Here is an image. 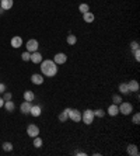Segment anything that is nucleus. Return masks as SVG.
Listing matches in <instances>:
<instances>
[{
	"mask_svg": "<svg viewBox=\"0 0 140 156\" xmlns=\"http://www.w3.org/2000/svg\"><path fill=\"white\" fill-rule=\"evenodd\" d=\"M6 90H7V89H6V84H4V83H0V93L3 94Z\"/></svg>",
	"mask_w": 140,
	"mask_h": 156,
	"instance_id": "nucleus-33",
	"label": "nucleus"
},
{
	"mask_svg": "<svg viewBox=\"0 0 140 156\" xmlns=\"http://www.w3.org/2000/svg\"><path fill=\"white\" fill-rule=\"evenodd\" d=\"M41 72L44 76H48V78H53L56 73H58V65L52 59H45V61L41 62Z\"/></svg>",
	"mask_w": 140,
	"mask_h": 156,
	"instance_id": "nucleus-1",
	"label": "nucleus"
},
{
	"mask_svg": "<svg viewBox=\"0 0 140 156\" xmlns=\"http://www.w3.org/2000/svg\"><path fill=\"white\" fill-rule=\"evenodd\" d=\"M23 45V38L21 37H13L11 38V46L13 48H20V46Z\"/></svg>",
	"mask_w": 140,
	"mask_h": 156,
	"instance_id": "nucleus-16",
	"label": "nucleus"
},
{
	"mask_svg": "<svg viewBox=\"0 0 140 156\" xmlns=\"http://www.w3.org/2000/svg\"><path fill=\"white\" fill-rule=\"evenodd\" d=\"M126 152H128V155H130V156H139V149H137V146L135 144L128 145Z\"/></svg>",
	"mask_w": 140,
	"mask_h": 156,
	"instance_id": "nucleus-14",
	"label": "nucleus"
},
{
	"mask_svg": "<svg viewBox=\"0 0 140 156\" xmlns=\"http://www.w3.org/2000/svg\"><path fill=\"white\" fill-rule=\"evenodd\" d=\"M94 118H95L94 111L90 110V108H87V110H84L83 113H81V121H83L86 125H91L92 121H94Z\"/></svg>",
	"mask_w": 140,
	"mask_h": 156,
	"instance_id": "nucleus-2",
	"label": "nucleus"
},
{
	"mask_svg": "<svg viewBox=\"0 0 140 156\" xmlns=\"http://www.w3.org/2000/svg\"><path fill=\"white\" fill-rule=\"evenodd\" d=\"M11 99H13L11 93H10V91H7V90L4 91V93H3V100H4V101H8V100H11Z\"/></svg>",
	"mask_w": 140,
	"mask_h": 156,
	"instance_id": "nucleus-29",
	"label": "nucleus"
},
{
	"mask_svg": "<svg viewBox=\"0 0 140 156\" xmlns=\"http://www.w3.org/2000/svg\"><path fill=\"white\" fill-rule=\"evenodd\" d=\"M83 20L86 21L87 24H90V23H92V21L95 20V16H94L91 11H87V13H84L83 14Z\"/></svg>",
	"mask_w": 140,
	"mask_h": 156,
	"instance_id": "nucleus-17",
	"label": "nucleus"
},
{
	"mask_svg": "<svg viewBox=\"0 0 140 156\" xmlns=\"http://www.w3.org/2000/svg\"><path fill=\"white\" fill-rule=\"evenodd\" d=\"M3 151L4 152H11L13 151V144L11 142H4L3 144Z\"/></svg>",
	"mask_w": 140,
	"mask_h": 156,
	"instance_id": "nucleus-26",
	"label": "nucleus"
},
{
	"mask_svg": "<svg viewBox=\"0 0 140 156\" xmlns=\"http://www.w3.org/2000/svg\"><path fill=\"white\" fill-rule=\"evenodd\" d=\"M4 106V100H3V97H0V108Z\"/></svg>",
	"mask_w": 140,
	"mask_h": 156,
	"instance_id": "nucleus-34",
	"label": "nucleus"
},
{
	"mask_svg": "<svg viewBox=\"0 0 140 156\" xmlns=\"http://www.w3.org/2000/svg\"><path fill=\"white\" fill-rule=\"evenodd\" d=\"M128 87H129V91L137 93L140 86H139V82H137V80H130V82H128Z\"/></svg>",
	"mask_w": 140,
	"mask_h": 156,
	"instance_id": "nucleus-13",
	"label": "nucleus"
},
{
	"mask_svg": "<svg viewBox=\"0 0 140 156\" xmlns=\"http://www.w3.org/2000/svg\"><path fill=\"white\" fill-rule=\"evenodd\" d=\"M31 82L34 83V84H36V86L42 84V83H44V75L42 73H34L31 76Z\"/></svg>",
	"mask_w": 140,
	"mask_h": 156,
	"instance_id": "nucleus-8",
	"label": "nucleus"
},
{
	"mask_svg": "<svg viewBox=\"0 0 140 156\" xmlns=\"http://www.w3.org/2000/svg\"><path fill=\"white\" fill-rule=\"evenodd\" d=\"M58 118H59V121H62V123H66V121L69 119V108H66V110L62 111Z\"/></svg>",
	"mask_w": 140,
	"mask_h": 156,
	"instance_id": "nucleus-20",
	"label": "nucleus"
},
{
	"mask_svg": "<svg viewBox=\"0 0 140 156\" xmlns=\"http://www.w3.org/2000/svg\"><path fill=\"white\" fill-rule=\"evenodd\" d=\"M119 93L120 94H129V87H128V83H120L119 84Z\"/></svg>",
	"mask_w": 140,
	"mask_h": 156,
	"instance_id": "nucleus-21",
	"label": "nucleus"
},
{
	"mask_svg": "<svg viewBox=\"0 0 140 156\" xmlns=\"http://www.w3.org/2000/svg\"><path fill=\"white\" fill-rule=\"evenodd\" d=\"M130 49H132V51L139 49V42H137V41H132V42H130Z\"/></svg>",
	"mask_w": 140,
	"mask_h": 156,
	"instance_id": "nucleus-31",
	"label": "nucleus"
},
{
	"mask_svg": "<svg viewBox=\"0 0 140 156\" xmlns=\"http://www.w3.org/2000/svg\"><path fill=\"white\" fill-rule=\"evenodd\" d=\"M42 144H44L42 138H39V136H35V138H34V142H32V145H34L35 148H41V146H42Z\"/></svg>",
	"mask_w": 140,
	"mask_h": 156,
	"instance_id": "nucleus-23",
	"label": "nucleus"
},
{
	"mask_svg": "<svg viewBox=\"0 0 140 156\" xmlns=\"http://www.w3.org/2000/svg\"><path fill=\"white\" fill-rule=\"evenodd\" d=\"M25 46H27V51L28 52H35V51H38V48H39V44H38V41L36 40H28L27 44H25Z\"/></svg>",
	"mask_w": 140,
	"mask_h": 156,
	"instance_id": "nucleus-6",
	"label": "nucleus"
},
{
	"mask_svg": "<svg viewBox=\"0 0 140 156\" xmlns=\"http://www.w3.org/2000/svg\"><path fill=\"white\" fill-rule=\"evenodd\" d=\"M76 155H79V156H86V153H84V152H76Z\"/></svg>",
	"mask_w": 140,
	"mask_h": 156,
	"instance_id": "nucleus-35",
	"label": "nucleus"
},
{
	"mask_svg": "<svg viewBox=\"0 0 140 156\" xmlns=\"http://www.w3.org/2000/svg\"><path fill=\"white\" fill-rule=\"evenodd\" d=\"M41 113H42V108H41V106L39 104H32V107H31V111H30V114L32 115V117H39L41 115Z\"/></svg>",
	"mask_w": 140,
	"mask_h": 156,
	"instance_id": "nucleus-15",
	"label": "nucleus"
},
{
	"mask_svg": "<svg viewBox=\"0 0 140 156\" xmlns=\"http://www.w3.org/2000/svg\"><path fill=\"white\" fill-rule=\"evenodd\" d=\"M35 99V94H34V91L32 90H25L24 91V100L25 101H34Z\"/></svg>",
	"mask_w": 140,
	"mask_h": 156,
	"instance_id": "nucleus-19",
	"label": "nucleus"
},
{
	"mask_svg": "<svg viewBox=\"0 0 140 156\" xmlns=\"http://www.w3.org/2000/svg\"><path fill=\"white\" fill-rule=\"evenodd\" d=\"M133 56H135V59H136L137 62L140 61V49H135L133 51Z\"/></svg>",
	"mask_w": 140,
	"mask_h": 156,
	"instance_id": "nucleus-32",
	"label": "nucleus"
},
{
	"mask_svg": "<svg viewBox=\"0 0 140 156\" xmlns=\"http://www.w3.org/2000/svg\"><path fill=\"white\" fill-rule=\"evenodd\" d=\"M14 4V0H0V7L3 8L4 11L6 10H10Z\"/></svg>",
	"mask_w": 140,
	"mask_h": 156,
	"instance_id": "nucleus-12",
	"label": "nucleus"
},
{
	"mask_svg": "<svg viewBox=\"0 0 140 156\" xmlns=\"http://www.w3.org/2000/svg\"><path fill=\"white\" fill-rule=\"evenodd\" d=\"M107 113H108V114L111 115V117H116V115L119 114V107H118V104H114V103H112L111 106L108 107Z\"/></svg>",
	"mask_w": 140,
	"mask_h": 156,
	"instance_id": "nucleus-11",
	"label": "nucleus"
},
{
	"mask_svg": "<svg viewBox=\"0 0 140 156\" xmlns=\"http://www.w3.org/2000/svg\"><path fill=\"white\" fill-rule=\"evenodd\" d=\"M27 135L31 136V138H35V136L39 135V127L35 125V124H30L27 127Z\"/></svg>",
	"mask_w": 140,
	"mask_h": 156,
	"instance_id": "nucleus-5",
	"label": "nucleus"
},
{
	"mask_svg": "<svg viewBox=\"0 0 140 156\" xmlns=\"http://www.w3.org/2000/svg\"><path fill=\"white\" fill-rule=\"evenodd\" d=\"M105 114H107V113H105V111L102 110V108H98V110L94 111V115H95V117H100V118L105 117Z\"/></svg>",
	"mask_w": 140,
	"mask_h": 156,
	"instance_id": "nucleus-27",
	"label": "nucleus"
},
{
	"mask_svg": "<svg viewBox=\"0 0 140 156\" xmlns=\"http://www.w3.org/2000/svg\"><path fill=\"white\" fill-rule=\"evenodd\" d=\"M118 107H119V113L123 115H130L133 113V106L129 101H122Z\"/></svg>",
	"mask_w": 140,
	"mask_h": 156,
	"instance_id": "nucleus-3",
	"label": "nucleus"
},
{
	"mask_svg": "<svg viewBox=\"0 0 140 156\" xmlns=\"http://www.w3.org/2000/svg\"><path fill=\"white\" fill-rule=\"evenodd\" d=\"M21 59H23L24 62H28L30 59H31V52H28V51L23 52V55H21Z\"/></svg>",
	"mask_w": 140,
	"mask_h": 156,
	"instance_id": "nucleus-28",
	"label": "nucleus"
},
{
	"mask_svg": "<svg viewBox=\"0 0 140 156\" xmlns=\"http://www.w3.org/2000/svg\"><path fill=\"white\" fill-rule=\"evenodd\" d=\"M31 107H32V101H23L20 106V110L23 114H30V111H31Z\"/></svg>",
	"mask_w": 140,
	"mask_h": 156,
	"instance_id": "nucleus-9",
	"label": "nucleus"
},
{
	"mask_svg": "<svg viewBox=\"0 0 140 156\" xmlns=\"http://www.w3.org/2000/svg\"><path fill=\"white\" fill-rule=\"evenodd\" d=\"M112 103L119 106V104L122 103V97H120V94H114L112 96Z\"/></svg>",
	"mask_w": 140,
	"mask_h": 156,
	"instance_id": "nucleus-25",
	"label": "nucleus"
},
{
	"mask_svg": "<svg viewBox=\"0 0 140 156\" xmlns=\"http://www.w3.org/2000/svg\"><path fill=\"white\" fill-rule=\"evenodd\" d=\"M30 61L32 62V63H41L42 62V53H39L38 51H35V52H31V59Z\"/></svg>",
	"mask_w": 140,
	"mask_h": 156,
	"instance_id": "nucleus-10",
	"label": "nucleus"
},
{
	"mask_svg": "<svg viewBox=\"0 0 140 156\" xmlns=\"http://www.w3.org/2000/svg\"><path fill=\"white\" fill-rule=\"evenodd\" d=\"M69 119H72L73 123L81 121V111H79L77 108H69Z\"/></svg>",
	"mask_w": 140,
	"mask_h": 156,
	"instance_id": "nucleus-4",
	"label": "nucleus"
},
{
	"mask_svg": "<svg viewBox=\"0 0 140 156\" xmlns=\"http://www.w3.org/2000/svg\"><path fill=\"white\" fill-rule=\"evenodd\" d=\"M133 124H136V125H139L140 124V114L139 113H136V114H133Z\"/></svg>",
	"mask_w": 140,
	"mask_h": 156,
	"instance_id": "nucleus-30",
	"label": "nucleus"
},
{
	"mask_svg": "<svg viewBox=\"0 0 140 156\" xmlns=\"http://www.w3.org/2000/svg\"><path fill=\"white\" fill-rule=\"evenodd\" d=\"M4 108L7 110V113H13V111L16 110V104L13 103L11 100H8V101H4Z\"/></svg>",
	"mask_w": 140,
	"mask_h": 156,
	"instance_id": "nucleus-18",
	"label": "nucleus"
},
{
	"mask_svg": "<svg viewBox=\"0 0 140 156\" xmlns=\"http://www.w3.org/2000/svg\"><path fill=\"white\" fill-rule=\"evenodd\" d=\"M79 10L81 11V14H84V13L90 11V6H88L87 3H81L80 6H79Z\"/></svg>",
	"mask_w": 140,
	"mask_h": 156,
	"instance_id": "nucleus-24",
	"label": "nucleus"
},
{
	"mask_svg": "<svg viewBox=\"0 0 140 156\" xmlns=\"http://www.w3.org/2000/svg\"><path fill=\"white\" fill-rule=\"evenodd\" d=\"M67 44L69 45H76V42H77V37L74 35V34H69L67 35Z\"/></svg>",
	"mask_w": 140,
	"mask_h": 156,
	"instance_id": "nucleus-22",
	"label": "nucleus"
},
{
	"mask_svg": "<svg viewBox=\"0 0 140 156\" xmlns=\"http://www.w3.org/2000/svg\"><path fill=\"white\" fill-rule=\"evenodd\" d=\"M3 13H4V10H3L2 7H0V14H3Z\"/></svg>",
	"mask_w": 140,
	"mask_h": 156,
	"instance_id": "nucleus-36",
	"label": "nucleus"
},
{
	"mask_svg": "<svg viewBox=\"0 0 140 156\" xmlns=\"http://www.w3.org/2000/svg\"><path fill=\"white\" fill-rule=\"evenodd\" d=\"M66 61H67V55L63 52H59V53H56L55 56H53V62H55L56 65L59 66V65H63V63H66Z\"/></svg>",
	"mask_w": 140,
	"mask_h": 156,
	"instance_id": "nucleus-7",
	"label": "nucleus"
}]
</instances>
